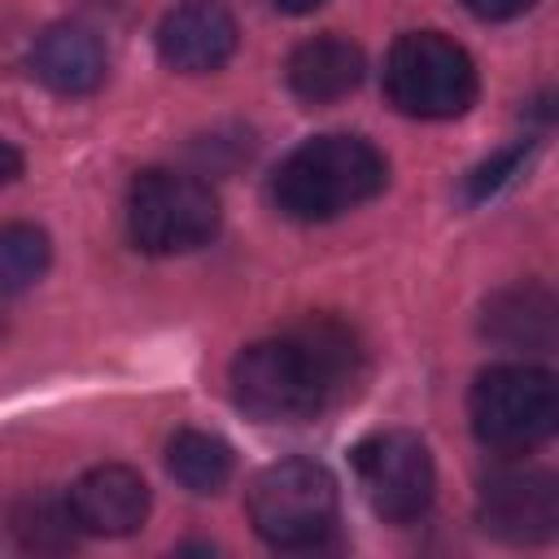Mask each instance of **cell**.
Instances as JSON below:
<instances>
[{
  "label": "cell",
  "instance_id": "1",
  "mask_svg": "<svg viewBox=\"0 0 559 559\" xmlns=\"http://www.w3.org/2000/svg\"><path fill=\"white\" fill-rule=\"evenodd\" d=\"M354 380L358 345L336 319H310L288 336L253 341L231 362V397L262 424L314 419Z\"/></svg>",
  "mask_w": 559,
  "mask_h": 559
},
{
  "label": "cell",
  "instance_id": "2",
  "mask_svg": "<svg viewBox=\"0 0 559 559\" xmlns=\"http://www.w3.org/2000/svg\"><path fill=\"white\" fill-rule=\"evenodd\" d=\"M384 183H389L384 153L362 135L332 131L297 144L280 162L271 179V197L297 223H328L380 197Z\"/></svg>",
  "mask_w": 559,
  "mask_h": 559
},
{
  "label": "cell",
  "instance_id": "3",
  "mask_svg": "<svg viewBox=\"0 0 559 559\" xmlns=\"http://www.w3.org/2000/svg\"><path fill=\"white\" fill-rule=\"evenodd\" d=\"M472 432L493 454H533L559 424V384L550 371L528 362L485 367L467 397Z\"/></svg>",
  "mask_w": 559,
  "mask_h": 559
},
{
  "label": "cell",
  "instance_id": "4",
  "mask_svg": "<svg viewBox=\"0 0 559 559\" xmlns=\"http://www.w3.org/2000/svg\"><path fill=\"white\" fill-rule=\"evenodd\" d=\"M384 92L406 118L441 122L476 105L480 79L463 44L441 31H406L384 57Z\"/></svg>",
  "mask_w": 559,
  "mask_h": 559
},
{
  "label": "cell",
  "instance_id": "5",
  "mask_svg": "<svg viewBox=\"0 0 559 559\" xmlns=\"http://www.w3.org/2000/svg\"><path fill=\"white\" fill-rule=\"evenodd\" d=\"M253 533L275 550H310L336 524V480L314 459L266 463L249 480Z\"/></svg>",
  "mask_w": 559,
  "mask_h": 559
},
{
  "label": "cell",
  "instance_id": "6",
  "mask_svg": "<svg viewBox=\"0 0 559 559\" xmlns=\"http://www.w3.org/2000/svg\"><path fill=\"white\" fill-rule=\"evenodd\" d=\"M127 227L135 249L170 258L192 253L218 231V197L205 179L183 170H144L127 197Z\"/></svg>",
  "mask_w": 559,
  "mask_h": 559
},
{
  "label": "cell",
  "instance_id": "7",
  "mask_svg": "<svg viewBox=\"0 0 559 559\" xmlns=\"http://www.w3.org/2000/svg\"><path fill=\"white\" fill-rule=\"evenodd\" d=\"M354 476L371 511L389 524H411L432 507L437 467L428 445L406 428L367 432L354 445Z\"/></svg>",
  "mask_w": 559,
  "mask_h": 559
},
{
  "label": "cell",
  "instance_id": "8",
  "mask_svg": "<svg viewBox=\"0 0 559 559\" xmlns=\"http://www.w3.org/2000/svg\"><path fill=\"white\" fill-rule=\"evenodd\" d=\"M476 515L485 533L502 542H515V546L550 542L559 528V485L550 472H537V467H498L480 485Z\"/></svg>",
  "mask_w": 559,
  "mask_h": 559
},
{
  "label": "cell",
  "instance_id": "9",
  "mask_svg": "<svg viewBox=\"0 0 559 559\" xmlns=\"http://www.w3.org/2000/svg\"><path fill=\"white\" fill-rule=\"evenodd\" d=\"M83 533L96 537H127L148 520V485L127 463H100L83 472L66 493Z\"/></svg>",
  "mask_w": 559,
  "mask_h": 559
},
{
  "label": "cell",
  "instance_id": "10",
  "mask_svg": "<svg viewBox=\"0 0 559 559\" xmlns=\"http://www.w3.org/2000/svg\"><path fill=\"white\" fill-rule=\"evenodd\" d=\"M236 39H240V31H236L231 13L210 0H197V4H179L162 17L157 57L179 74H210L231 61Z\"/></svg>",
  "mask_w": 559,
  "mask_h": 559
},
{
  "label": "cell",
  "instance_id": "11",
  "mask_svg": "<svg viewBox=\"0 0 559 559\" xmlns=\"http://www.w3.org/2000/svg\"><path fill=\"white\" fill-rule=\"evenodd\" d=\"M367 74V57L354 39L328 31V35H314L306 44H297L288 52V66H284V79H288V92L306 105H332L341 96H349Z\"/></svg>",
  "mask_w": 559,
  "mask_h": 559
},
{
  "label": "cell",
  "instance_id": "12",
  "mask_svg": "<svg viewBox=\"0 0 559 559\" xmlns=\"http://www.w3.org/2000/svg\"><path fill=\"white\" fill-rule=\"evenodd\" d=\"M31 70H35V79H39L48 92H57V96H87V92H96V87L105 83L109 61H105V44H100L87 26H79V22H57V26H48V31L35 39V48H31Z\"/></svg>",
  "mask_w": 559,
  "mask_h": 559
},
{
  "label": "cell",
  "instance_id": "13",
  "mask_svg": "<svg viewBox=\"0 0 559 559\" xmlns=\"http://www.w3.org/2000/svg\"><path fill=\"white\" fill-rule=\"evenodd\" d=\"M485 336L507 349H546L555 341V297L537 284L493 293L480 319Z\"/></svg>",
  "mask_w": 559,
  "mask_h": 559
},
{
  "label": "cell",
  "instance_id": "14",
  "mask_svg": "<svg viewBox=\"0 0 559 559\" xmlns=\"http://www.w3.org/2000/svg\"><path fill=\"white\" fill-rule=\"evenodd\" d=\"M231 467H236V454L223 437L214 432H201V428H179L170 441H166V472L192 489V493H218L227 480H231Z\"/></svg>",
  "mask_w": 559,
  "mask_h": 559
},
{
  "label": "cell",
  "instance_id": "15",
  "mask_svg": "<svg viewBox=\"0 0 559 559\" xmlns=\"http://www.w3.org/2000/svg\"><path fill=\"white\" fill-rule=\"evenodd\" d=\"M9 533L17 537L22 550H35V555H57V550H70L74 546V533L79 520L70 511L66 498H48V493H31L22 502L9 507Z\"/></svg>",
  "mask_w": 559,
  "mask_h": 559
},
{
  "label": "cell",
  "instance_id": "16",
  "mask_svg": "<svg viewBox=\"0 0 559 559\" xmlns=\"http://www.w3.org/2000/svg\"><path fill=\"white\" fill-rule=\"evenodd\" d=\"M52 262L48 231L35 223H4L0 227V293H26Z\"/></svg>",
  "mask_w": 559,
  "mask_h": 559
},
{
  "label": "cell",
  "instance_id": "17",
  "mask_svg": "<svg viewBox=\"0 0 559 559\" xmlns=\"http://www.w3.org/2000/svg\"><path fill=\"white\" fill-rule=\"evenodd\" d=\"M524 157H528V144H511V148L493 153L489 162H480V166L472 170V179H467V201H485V197H493L511 175H520Z\"/></svg>",
  "mask_w": 559,
  "mask_h": 559
},
{
  "label": "cell",
  "instance_id": "18",
  "mask_svg": "<svg viewBox=\"0 0 559 559\" xmlns=\"http://www.w3.org/2000/svg\"><path fill=\"white\" fill-rule=\"evenodd\" d=\"M476 17H485V22H507V17H520V13H528L537 0H463Z\"/></svg>",
  "mask_w": 559,
  "mask_h": 559
},
{
  "label": "cell",
  "instance_id": "19",
  "mask_svg": "<svg viewBox=\"0 0 559 559\" xmlns=\"http://www.w3.org/2000/svg\"><path fill=\"white\" fill-rule=\"evenodd\" d=\"M17 175H22V153H17L9 140H0V192H4Z\"/></svg>",
  "mask_w": 559,
  "mask_h": 559
},
{
  "label": "cell",
  "instance_id": "20",
  "mask_svg": "<svg viewBox=\"0 0 559 559\" xmlns=\"http://www.w3.org/2000/svg\"><path fill=\"white\" fill-rule=\"evenodd\" d=\"M328 0H275V9L280 13H293V17H301V13H314V9H323Z\"/></svg>",
  "mask_w": 559,
  "mask_h": 559
},
{
  "label": "cell",
  "instance_id": "21",
  "mask_svg": "<svg viewBox=\"0 0 559 559\" xmlns=\"http://www.w3.org/2000/svg\"><path fill=\"white\" fill-rule=\"evenodd\" d=\"M0 336H4V323H0Z\"/></svg>",
  "mask_w": 559,
  "mask_h": 559
}]
</instances>
